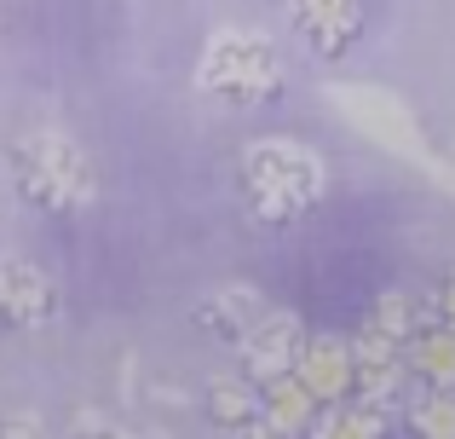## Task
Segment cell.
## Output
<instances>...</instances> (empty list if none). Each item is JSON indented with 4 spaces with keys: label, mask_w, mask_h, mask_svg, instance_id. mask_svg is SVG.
<instances>
[{
    "label": "cell",
    "mask_w": 455,
    "mask_h": 439,
    "mask_svg": "<svg viewBox=\"0 0 455 439\" xmlns=\"http://www.w3.org/2000/svg\"><path fill=\"white\" fill-rule=\"evenodd\" d=\"M294 341H300V329H294V324H271V341L259 336L254 347H248V359H254V370H283V364H289L283 353H289Z\"/></svg>",
    "instance_id": "7a4b0ae2"
},
{
    "label": "cell",
    "mask_w": 455,
    "mask_h": 439,
    "mask_svg": "<svg viewBox=\"0 0 455 439\" xmlns=\"http://www.w3.org/2000/svg\"><path fill=\"white\" fill-rule=\"evenodd\" d=\"M433 180L444 185V191H455V168H450V162H433Z\"/></svg>",
    "instance_id": "3957f363"
},
{
    "label": "cell",
    "mask_w": 455,
    "mask_h": 439,
    "mask_svg": "<svg viewBox=\"0 0 455 439\" xmlns=\"http://www.w3.org/2000/svg\"><path fill=\"white\" fill-rule=\"evenodd\" d=\"M329 99H334V110H340L346 122H357V134H369L375 145L427 162V145H421V134H415V116L403 110L392 93H380V87H334Z\"/></svg>",
    "instance_id": "6da1fadb"
}]
</instances>
